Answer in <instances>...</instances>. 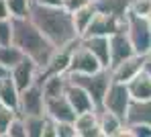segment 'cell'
Instances as JSON below:
<instances>
[{
	"mask_svg": "<svg viewBox=\"0 0 151 137\" xmlns=\"http://www.w3.org/2000/svg\"><path fill=\"white\" fill-rule=\"evenodd\" d=\"M29 19L37 25V29L49 39L55 47H63L76 43L80 39L78 31L74 27L72 12L65 10L63 6H41V4H31Z\"/></svg>",
	"mask_w": 151,
	"mask_h": 137,
	"instance_id": "obj_1",
	"label": "cell"
},
{
	"mask_svg": "<svg viewBox=\"0 0 151 137\" xmlns=\"http://www.w3.org/2000/svg\"><path fill=\"white\" fill-rule=\"evenodd\" d=\"M12 43L39 66V72L49 63L55 51V45L37 29V25L29 17L12 19Z\"/></svg>",
	"mask_w": 151,
	"mask_h": 137,
	"instance_id": "obj_2",
	"label": "cell"
},
{
	"mask_svg": "<svg viewBox=\"0 0 151 137\" xmlns=\"http://www.w3.org/2000/svg\"><path fill=\"white\" fill-rule=\"evenodd\" d=\"M125 31L133 43L135 53L145 55L151 51V27L149 17H141L133 10H127L125 14Z\"/></svg>",
	"mask_w": 151,
	"mask_h": 137,
	"instance_id": "obj_3",
	"label": "cell"
},
{
	"mask_svg": "<svg viewBox=\"0 0 151 137\" xmlns=\"http://www.w3.org/2000/svg\"><path fill=\"white\" fill-rule=\"evenodd\" d=\"M68 78L74 84L82 86L90 96L92 100L96 102V107H102V98L106 94V88L112 82V76H110V70L108 68H102L98 72H92V74H68Z\"/></svg>",
	"mask_w": 151,
	"mask_h": 137,
	"instance_id": "obj_4",
	"label": "cell"
},
{
	"mask_svg": "<svg viewBox=\"0 0 151 137\" xmlns=\"http://www.w3.org/2000/svg\"><path fill=\"white\" fill-rule=\"evenodd\" d=\"M131 92L127 88V84L123 82H110V86L106 88V94L102 98V107L100 109H106L114 115H119L123 121H125V115L129 110V105H131Z\"/></svg>",
	"mask_w": 151,
	"mask_h": 137,
	"instance_id": "obj_5",
	"label": "cell"
},
{
	"mask_svg": "<svg viewBox=\"0 0 151 137\" xmlns=\"http://www.w3.org/2000/svg\"><path fill=\"white\" fill-rule=\"evenodd\" d=\"M17 112L19 115H45V96H43V88L39 80L27 86L25 90H21Z\"/></svg>",
	"mask_w": 151,
	"mask_h": 137,
	"instance_id": "obj_6",
	"label": "cell"
},
{
	"mask_svg": "<svg viewBox=\"0 0 151 137\" xmlns=\"http://www.w3.org/2000/svg\"><path fill=\"white\" fill-rule=\"evenodd\" d=\"M98 70H102V63L98 61V57L78 39L72 49V61H70L68 74H92Z\"/></svg>",
	"mask_w": 151,
	"mask_h": 137,
	"instance_id": "obj_7",
	"label": "cell"
},
{
	"mask_svg": "<svg viewBox=\"0 0 151 137\" xmlns=\"http://www.w3.org/2000/svg\"><path fill=\"white\" fill-rule=\"evenodd\" d=\"M119 29H125V17H114V14L96 10L90 27L86 29V33L82 37H86V35H110Z\"/></svg>",
	"mask_w": 151,
	"mask_h": 137,
	"instance_id": "obj_8",
	"label": "cell"
},
{
	"mask_svg": "<svg viewBox=\"0 0 151 137\" xmlns=\"http://www.w3.org/2000/svg\"><path fill=\"white\" fill-rule=\"evenodd\" d=\"M108 45H110V68L116 66L119 61H123L127 57L135 55V49H133V43L129 39L125 29H119L114 33L108 35Z\"/></svg>",
	"mask_w": 151,
	"mask_h": 137,
	"instance_id": "obj_9",
	"label": "cell"
},
{
	"mask_svg": "<svg viewBox=\"0 0 151 137\" xmlns=\"http://www.w3.org/2000/svg\"><path fill=\"white\" fill-rule=\"evenodd\" d=\"M10 78L14 80L17 84V88L19 90H25L27 86H31L33 82H37L39 80V66L31 59V57H23L14 68H10Z\"/></svg>",
	"mask_w": 151,
	"mask_h": 137,
	"instance_id": "obj_10",
	"label": "cell"
},
{
	"mask_svg": "<svg viewBox=\"0 0 151 137\" xmlns=\"http://www.w3.org/2000/svg\"><path fill=\"white\" fill-rule=\"evenodd\" d=\"M141 68H143V55L135 53L131 57H127V59H123V61H119L116 66H112L110 68V76H112L114 82L127 84L129 80H133L141 72Z\"/></svg>",
	"mask_w": 151,
	"mask_h": 137,
	"instance_id": "obj_11",
	"label": "cell"
},
{
	"mask_svg": "<svg viewBox=\"0 0 151 137\" xmlns=\"http://www.w3.org/2000/svg\"><path fill=\"white\" fill-rule=\"evenodd\" d=\"M45 115L53 119V121H74L76 110L72 109L70 100L65 98V94L61 96H53V98H45Z\"/></svg>",
	"mask_w": 151,
	"mask_h": 137,
	"instance_id": "obj_12",
	"label": "cell"
},
{
	"mask_svg": "<svg viewBox=\"0 0 151 137\" xmlns=\"http://www.w3.org/2000/svg\"><path fill=\"white\" fill-rule=\"evenodd\" d=\"M65 98L70 100V105H72V109L76 110V115H80V112H86V110H94L98 109L96 107V102L92 100V96L82 88V86H78L70 80L68 84V88H65Z\"/></svg>",
	"mask_w": 151,
	"mask_h": 137,
	"instance_id": "obj_13",
	"label": "cell"
},
{
	"mask_svg": "<svg viewBox=\"0 0 151 137\" xmlns=\"http://www.w3.org/2000/svg\"><path fill=\"white\" fill-rule=\"evenodd\" d=\"M74 125L78 131V137H102L100 125H98V109L76 115Z\"/></svg>",
	"mask_w": 151,
	"mask_h": 137,
	"instance_id": "obj_14",
	"label": "cell"
},
{
	"mask_svg": "<svg viewBox=\"0 0 151 137\" xmlns=\"http://www.w3.org/2000/svg\"><path fill=\"white\" fill-rule=\"evenodd\" d=\"M80 41L98 57L102 68L110 70V45H108V35H86L80 37Z\"/></svg>",
	"mask_w": 151,
	"mask_h": 137,
	"instance_id": "obj_15",
	"label": "cell"
},
{
	"mask_svg": "<svg viewBox=\"0 0 151 137\" xmlns=\"http://www.w3.org/2000/svg\"><path fill=\"white\" fill-rule=\"evenodd\" d=\"M98 125H100L102 137H123V131H125V121L110 112L106 109H98Z\"/></svg>",
	"mask_w": 151,
	"mask_h": 137,
	"instance_id": "obj_16",
	"label": "cell"
},
{
	"mask_svg": "<svg viewBox=\"0 0 151 137\" xmlns=\"http://www.w3.org/2000/svg\"><path fill=\"white\" fill-rule=\"evenodd\" d=\"M39 82H41V88H43V96L53 98V96L65 94L70 78H68V74H43V76H39Z\"/></svg>",
	"mask_w": 151,
	"mask_h": 137,
	"instance_id": "obj_17",
	"label": "cell"
},
{
	"mask_svg": "<svg viewBox=\"0 0 151 137\" xmlns=\"http://www.w3.org/2000/svg\"><path fill=\"white\" fill-rule=\"evenodd\" d=\"M151 125V98L149 100H131L125 115V125Z\"/></svg>",
	"mask_w": 151,
	"mask_h": 137,
	"instance_id": "obj_18",
	"label": "cell"
},
{
	"mask_svg": "<svg viewBox=\"0 0 151 137\" xmlns=\"http://www.w3.org/2000/svg\"><path fill=\"white\" fill-rule=\"evenodd\" d=\"M127 88H129L133 100H149L151 98V76L141 70L133 80L127 82Z\"/></svg>",
	"mask_w": 151,
	"mask_h": 137,
	"instance_id": "obj_19",
	"label": "cell"
},
{
	"mask_svg": "<svg viewBox=\"0 0 151 137\" xmlns=\"http://www.w3.org/2000/svg\"><path fill=\"white\" fill-rule=\"evenodd\" d=\"M19 94H21V90L17 88V84L10 78V74L0 78V102L4 107H10V109L17 110V107H19Z\"/></svg>",
	"mask_w": 151,
	"mask_h": 137,
	"instance_id": "obj_20",
	"label": "cell"
},
{
	"mask_svg": "<svg viewBox=\"0 0 151 137\" xmlns=\"http://www.w3.org/2000/svg\"><path fill=\"white\" fill-rule=\"evenodd\" d=\"M94 14H96V6H94V2H88L86 6H82V8H78L76 12H72L74 27H76V31H78V35H80V37L86 33V29L90 27V23H92Z\"/></svg>",
	"mask_w": 151,
	"mask_h": 137,
	"instance_id": "obj_21",
	"label": "cell"
},
{
	"mask_svg": "<svg viewBox=\"0 0 151 137\" xmlns=\"http://www.w3.org/2000/svg\"><path fill=\"white\" fill-rule=\"evenodd\" d=\"M94 6L100 12H108V14H114V17H125L129 6H131V0H94Z\"/></svg>",
	"mask_w": 151,
	"mask_h": 137,
	"instance_id": "obj_22",
	"label": "cell"
},
{
	"mask_svg": "<svg viewBox=\"0 0 151 137\" xmlns=\"http://www.w3.org/2000/svg\"><path fill=\"white\" fill-rule=\"evenodd\" d=\"M25 57V53L14 45V43H6V45H0V63L10 72V68H14L21 59Z\"/></svg>",
	"mask_w": 151,
	"mask_h": 137,
	"instance_id": "obj_23",
	"label": "cell"
},
{
	"mask_svg": "<svg viewBox=\"0 0 151 137\" xmlns=\"http://www.w3.org/2000/svg\"><path fill=\"white\" fill-rule=\"evenodd\" d=\"M25 121L27 137H43V125L47 115H21Z\"/></svg>",
	"mask_w": 151,
	"mask_h": 137,
	"instance_id": "obj_24",
	"label": "cell"
},
{
	"mask_svg": "<svg viewBox=\"0 0 151 137\" xmlns=\"http://www.w3.org/2000/svg\"><path fill=\"white\" fill-rule=\"evenodd\" d=\"M8 2V10L12 19H21V17H29L31 10V0H6Z\"/></svg>",
	"mask_w": 151,
	"mask_h": 137,
	"instance_id": "obj_25",
	"label": "cell"
},
{
	"mask_svg": "<svg viewBox=\"0 0 151 137\" xmlns=\"http://www.w3.org/2000/svg\"><path fill=\"white\" fill-rule=\"evenodd\" d=\"M4 137H27V129H25V121L23 117L17 112V117L10 121L8 129H6V135Z\"/></svg>",
	"mask_w": 151,
	"mask_h": 137,
	"instance_id": "obj_26",
	"label": "cell"
},
{
	"mask_svg": "<svg viewBox=\"0 0 151 137\" xmlns=\"http://www.w3.org/2000/svg\"><path fill=\"white\" fill-rule=\"evenodd\" d=\"M17 117V110L10 109V107H2L0 109V137L6 135V129L10 125V121Z\"/></svg>",
	"mask_w": 151,
	"mask_h": 137,
	"instance_id": "obj_27",
	"label": "cell"
},
{
	"mask_svg": "<svg viewBox=\"0 0 151 137\" xmlns=\"http://www.w3.org/2000/svg\"><path fill=\"white\" fill-rule=\"evenodd\" d=\"M12 43V19H0V45Z\"/></svg>",
	"mask_w": 151,
	"mask_h": 137,
	"instance_id": "obj_28",
	"label": "cell"
},
{
	"mask_svg": "<svg viewBox=\"0 0 151 137\" xmlns=\"http://www.w3.org/2000/svg\"><path fill=\"white\" fill-rule=\"evenodd\" d=\"M129 10H133L141 17H151V0H131Z\"/></svg>",
	"mask_w": 151,
	"mask_h": 137,
	"instance_id": "obj_29",
	"label": "cell"
},
{
	"mask_svg": "<svg viewBox=\"0 0 151 137\" xmlns=\"http://www.w3.org/2000/svg\"><path fill=\"white\" fill-rule=\"evenodd\" d=\"M57 137H78L74 121H59L57 123Z\"/></svg>",
	"mask_w": 151,
	"mask_h": 137,
	"instance_id": "obj_30",
	"label": "cell"
},
{
	"mask_svg": "<svg viewBox=\"0 0 151 137\" xmlns=\"http://www.w3.org/2000/svg\"><path fill=\"white\" fill-rule=\"evenodd\" d=\"M90 0H61V6L65 8V10H70V12H76L78 8H82V6H86Z\"/></svg>",
	"mask_w": 151,
	"mask_h": 137,
	"instance_id": "obj_31",
	"label": "cell"
},
{
	"mask_svg": "<svg viewBox=\"0 0 151 137\" xmlns=\"http://www.w3.org/2000/svg\"><path fill=\"white\" fill-rule=\"evenodd\" d=\"M0 19H12V17H10V10H8V2H6V0H0Z\"/></svg>",
	"mask_w": 151,
	"mask_h": 137,
	"instance_id": "obj_32",
	"label": "cell"
},
{
	"mask_svg": "<svg viewBox=\"0 0 151 137\" xmlns=\"http://www.w3.org/2000/svg\"><path fill=\"white\" fill-rule=\"evenodd\" d=\"M31 4H41V6H61V0H31Z\"/></svg>",
	"mask_w": 151,
	"mask_h": 137,
	"instance_id": "obj_33",
	"label": "cell"
},
{
	"mask_svg": "<svg viewBox=\"0 0 151 137\" xmlns=\"http://www.w3.org/2000/svg\"><path fill=\"white\" fill-rule=\"evenodd\" d=\"M141 70H143L145 74H149V76H151V51L143 55V68H141Z\"/></svg>",
	"mask_w": 151,
	"mask_h": 137,
	"instance_id": "obj_34",
	"label": "cell"
},
{
	"mask_svg": "<svg viewBox=\"0 0 151 137\" xmlns=\"http://www.w3.org/2000/svg\"><path fill=\"white\" fill-rule=\"evenodd\" d=\"M4 76H8V70H6V68L0 63V78H4Z\"/></svg>",
	"mask_w": 151,
	"mask_h": 137,
	"instance_id": "obj_35",
	"label": "cell"
},
{
	"mask_svg": "<svg viewBox=\"0 0 151 137\" xmlns=\"http://www.w3.org/2000/svg\"><path fill=\"white\" fill-rule=\"evenodd\" d=\"M149 27H151V17H149Z\"/></svg>",
	"mask_w": 151,
	"mask_h": 137,
	"instance_id": "obj_36",
	"label": "cell"
},
{
	"mask_svg": "<svg viewBox=\"0 0 151 137\" xmlns=\"http://www.w3.org/2000/svg\"><path fill=\"white\" fill-rule=\"evenodd\" d=\"M2 107H4V105H2V102H0V109H2Z\"/></svg>",
	"mask_w": 151,
	"mask_h": 137,
	"instance_id": "obj_37",
	"label": "cell"
},
{
	"mask_svg": "<svg viewBox=\"0 0 151 137\" xmlns=\"http://www.w3.org/2000/svg\"><path fill=\"white\" fill-rule=\"evenodd\" d=\"M90 2H94V0H90Z\"/></svg>",
	"mask_w": 151,
	"mask_h": 137,
	"instance_id": "obj_38",
	"label": "cell"
}]
</instances>
